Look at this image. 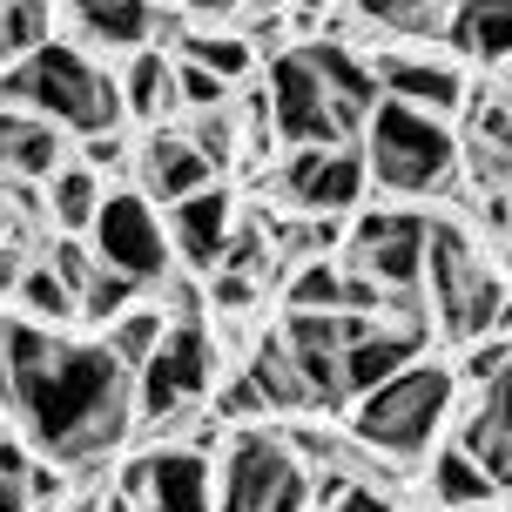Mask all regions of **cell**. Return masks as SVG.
Wrapping results in <instances>:
<instances>
[{"instance_id": "23", "label": "cell", "mask_w": 512, "mask_h": 512, "mask_svg": "<svg viewBox=\"0 0 512 512\" xmlns=\"http://www.w3.org/2000/svg\"><path fill=\"white\" fill-rule=\"evenodd\" d=\"M102 203H108L102 169H54L48 176V216L61 223V236H88Z\"/></svg>"}, {"instance_id": "6", "label": "cell", "mask_w": 512, "mask_h": 512, "mask_svg": "<svg viewBox=\"0 0 512 512\" xmlns=\"http://www.w3.org/2000/svg\"><path fill=\"white\" fill-rule=\"evenodd\" d=\"M310 506V465L297 445L270 432H243L223 459L216 512H304Z\"/></svg>"}, {"instance_id": "5", "label": "cell", "mask_w": 512, "mask_h": 512, "mask_svg": "<svg viewBox=\"0 0 512 512\" xmlns=\"http://www.w3.org/2000/svg\"><path fill=\"white\" fill-rule=\"evenodd\" d=\"M425 283H432V304L445 317L452 337H486L506 324V283L486 270L479 243L459 223H432V250H425Z\"/></svg>"}, {"instance_id": "30", "label": "cell", "mask_w": 512, "mask_h": 512, "mask_svg": "<svg viewBox=\"0 0 512 512\" xmlns=\"http://www.w3.org/2000/svg\"><path fill=\"white\" fill-rule=\"evenodd\" d=\"M176 88H182V108H196V115L230 108V81L216 75V68H203V61H189V54L176 61Z\"/></svg>"}, {"instance_id": "7", "label": "cell", "mask_w": 512, "mask_h": 512, "mask_svg": "<svg viewBox=\"0 0 512 512\" xmlns=\"http://www.w3.org/2000/svg\"><path fill=\"white\" fill-rule=\"evenodd\" d=\"M135 411L149 418V425H169L182 405H196L216 378V337L203 331V317H176L169 337L155 344V358L135 371Z\"/></svg>"}, {"instance_id": "25", "label": "cell", "mask_w": 512, "mask_h": 512, "mask_svg": "<svg viewBox=\"0 0 512 512\" xmlns=\"http://www.w3.org/2000/svg\"><path fill=\"white\" fill-rule=\"evenodd\" d=\"M169 324H176V317H169L162 304H135V310H122V317L102 331V344L128 364V371H142V364L155 358V344L169 337Z\"/></svg>"}, {"instance_id": "13", "label": "cell", "mask_w": 512, "mask_h": 512, "mask_svg": "<svg viewBox=\"0 0 512 512\" xmlns=\"http://www.w3.org/2000/svg\"><path fill=\"white\" fill-rule=\"evenodd\" d=\"M209 162L203 142L196 135H176V128H149V142H142V155H135V176H142V196H155V203H176V196H189V189H203L209 182Z\"/></svg>"}, {"instance_id": "1", "label": "cell", "mask_w": 512, "mask_h": 512, "mask_svg": "<svg viewBox=\"0 0 512 512\" xmlns=\"http://www.w3.org/2000/svg\"><path fill=\"white\" fill-rule=\"evenodd\" d=\"M0 398L61 465H95L135 425L128 364L108 344H61L41 324H0Z\"/></svg>"}, {"instance_id": "29", "label": "cell", "mask_w": 512, "mask_h": 512, "mask_svg": "<svg viewBox=\"0 0 512 512\" xmlns=\"http://www.w3.org/2000/svg\"><path fill=\"white\" fill-rule=\"evenodd\" d=\"M135 290H142V277H128V270H95V283H88V290H81V317H88V324H115V317H122L128 304H135Z\"/></svg>"}, {"instance_id": "16", "label": "cell", "mask_w": 512, "mask_h": 512, "mask_svg": "<svg viewBox=\"0 0 512 512\" xmlns=\"http://www.w3.org/2000/svg\"><path fill=\"white\" fill-rule=\"evenodd\" d=\"M378 81H384V95L418 102V108H432V115L465 108V75L452 68V61H411V54H391V61H378Z\"/></svg>"}, {"instance_id": "35", "label": "cell", "mask_w": 512, "mask_h": 512, "mask_svg": "<svg viewBox=\"0 0 512 512\" xmlns=\"http://www.w3.org/2000/svg\"><path fill=\"white\" fill-rule=\"evenodd\" d=\"M34 506V486H27V472H0V512H27Z\"/></svg>"}, {"instance_id": "12", "label": "cell", "mask_w": 512, "mask_h": 512, "mask_svg": "<svg viewBox=\"0 0 512 512\" xmlns=\"http://www.w3.org/2000/svg\"><path fill=\"white\" fill-rule=\"evenodd\" d=\"M230 236H236V216H230V189L223 182H203V189H189V196L169 203V243H176V256L196 277H209L223 263Z\"/></svg>"}, {"instance_id": "14", "label": "cell", "mask_w": 512, "mask_h": 512, "mask_svg": "<svg viewBox=\"0 0 512 512\" xmlns=\"http://www.w3.org/2000/svg\"><path fill=\"white\" fill-rule=\"evenodd\" d=\"M418 344H425V331L418 324H398V331H384V324H371V331L344 351V398H364V391H378L384 378H398L411 358H418Z\"/></svg>"}, {"instance_id": "27", "label": "cell", "mask_w": 512, "mask_h": 512, "mask_svg": "<svg viewBox=\"0 0 512 512\" xmlns=\"http://www.w3.org/2000/svg\"><path fill=\"white\" fill-rule=\"evenodd\" d=\"M14 297L27 304V317H48V324H61V317H75V310H81L75 283L61 277L54 263H41V270H27V277L14 283Z\"/></svg>"}, {"instance_id": "19", "label": "cell", "mask_w": 512, "mask_h": 512, "mask_svg": "<svg viewBox=\"0 0 512 512\" xmlns=\"http://www.w3.org/2000/svg\"><path fill=\"white\" fill-rule=\"evenodd\" d=\"M122 102L135 122H169V108H182V88H176V61H162L155 48H135V61H128L122 75Z\"/></svg>"}, {"instance_id": "20", "label": "cell", "mask_w": 512, "mask_h": 512, "mask_svg": "<svg viewBox=\"0 0 512 512\" xmlns=\"http://www.w3.org/2000/svg\"><path fill=\"white\" fill-rule=\"evenodd\" d=\"M492 499H499V479H492L465 445H445L432 459V506L465 512V506H492Z\"/></svg>"}, {"instance_id": "28", "label": "cell", "mask_w": 512, "mask_h": 512, "mask_svg": "<svg viewBox=\"0 0 512 512\" xmlns=\"http://www.w3.org/2000/svg\"><path fill=\"white\" fill-rule=\"evenodd\" d=\"M283 304L290 310H344V270L324 263V256H304L290 290H283Z\"/></svg>"}, {"instance_id": "3", "label": "cell", "mask_w": 512, "mask_h": 512, "mask_svg": "<svg viewBox=\"0 0 512 512\" xmlns=\"http://www.w3.org/2000/svg\"><path fill=\"white\" fill-rule=\"evenodd\" d=\"M364 162H371V176L391 189V196H432L452 182L459 169V135L445 128V115L418 102H398V95H384L371 108V122H364Z\"/></svg>"}, {"instance_id": "40", "label": "cell", "mask_w": 512, "mask_h": 512, "mask_svg": "<svg viewBox=\"0 0 512 512\" xmlns=\"http://www.w3.org/2000/svg\"><path fill=\"white\" fill-rule=\"evenodd\" d=\"M61 512H102V506H95V499H75V506H61Z\"/></svg>"}, {"instance_id": "33", "label": "cell", "mask_w": 512, "mask_h": 512, "mask_svg": "<svg viewBox=\"0 0 512 512\" xmlns=\"http://www.w3.org/2000/svg\"><path fill=\"white\" fill-rule=\"evenodd\" d=\"M196 142H203V155L216 162V169H223V162L236 155V128H230V108H209V115H203V128H196Z\"/></svg>"}, {"instance_id": "24", "label": "cell", "mask_w": 512, "mask_h": 512, "mask_svg": "<svg viewBox=\"0 0 512 512\" xmlns=\"http://www.w3.org/2000/svg\"><path fill=\"white\" fill-rule=\"evenodd\" d=\"M310 61H317V75H324V88H331L337 102H358V108H378L384 102L378 68H371V61H358L344 41H317V48H310Z\"/></svg>"}, {"instance_id": "32", "label": "cell", "mask_w": 512, "mask_h": 512, "mask_svg": "<svg viewBox=\"0 0 512 512\" xmlns=\"http://www.w3.org/2000/svg\"><path fill=\"white\" fill-rule=\"evenodd\" d=\"M216 270H243V277H263V270H270V236H263V223H256V230H236Z\"/></svg>"}, {"instance_id": "38", "label": "cell", "mask_w": 512, "mask_h": 512, "mask_svg": "<svg viewBox=\"0 0 512 512\" xmlns=\"http://www.w3.org/2000/svg\"><path fill=\"white\" fill-rule=\"evenodd\" d=\"M196 14H230V7H243V0H189ZM250 7H277V0H250Z\"/></svg>"}, {"instance_id": "26", "label": "cell", "mask_w": 512, "mask_h": 512, "mask_svg": "<svg viewBox=\"0 0 512 512\" xmlns=\"http://www.w3.org/2000/svg\"><path fill=\"white\" fill-rule=\"evenodd\" d=\"M176 48L189 54V61L216 68L223 81H243V75H250V61H256L250 34H209V27H196V34H176Z\"/></svg>"}, {"instance_id": "18", "label": "cell", "mask_w": 512, "mask_h": 512, "mask_svg": "<svg viewBox=\"0 0 512 512\" xmlns=\"http://www.w3.org/2000/svg\"><path fill=\"white\" fill-rule=\"evenodd\" d=\"M250 384L270 398V411H310L317 398H310V378H304V364H297V351H290V337L277 331H263V344H256V358H250Z\"/></svg>"}, {"instance_id": "39", "label": "cell", "mask_w": 512, "mask_h": 512, "mask_svg": "<svg viewBox=\"0 0 512 512\" xmlns=\"http://www.w3.org/2000/svg\"><path fill=\"white\" fill-rule=\"evenodd\" d=\"M7 54H14V41H7V14H0V61H7Z\"/></svg>"}, {"instance_id": "37", "label": "cell", "mask_w": 512, "mask_h": 512, "mask_svg": "<svg viewBox=\"0 0 512 512\" xmlns=\"http://www.w3.org/2000/svg\"><path fill=\"white\" fill-rule=\"evenodd\" d=\"M27 486H34V499H54V492H61V472H54V465H34Z\"/></svg>"}, {"instance_id": "22", "label": "cell", "mask_w": 512, "mask_h": 512, "mask_svg": "<svg viewBox=\"0 0 512 512\" xmlns=\"http://www.w3.org/2000/svg\"><path fill=\"white\" fill-rule=\"evenodd\" d=\"M88 41L102 48H142V34L155 27V0H68Z\"/></svg>"}, {"instance_id": "15", "label": "cell", "mask_w": 512, "mask_h": 512, "mask_svg": "<svg viewBox=\"0 0 512 512\" xmlns=\"http://www.w3.org/2000/svg\"><path fill=\"white\" fill-rule=\"evenodd\" d=\"M54 162H61V142H54L48 115L0 102V182H7V176L41 182V176H54Z\"/></svg>"}, {"instance_id": "17", "label": "cell", "mask_w": 512, "mask_h": 512, "mask_svg": "<svg viewBox=\"0 0 512 512\" xmlns=\"http://www.w3.org/2000/svg\"><path fill=\"white\" fill-rule=\"evenodd\" d=\"M445 34L465 61L499 68V61H512V0H459L445 14Z\"/></svg>"}, {"instance_id": "31", "label": "cell", "mask_w": 512, "mask_h": 512, "mask_svg": "<svg viewBox=\"0 0 512 512\" xmlns=\"http://www.w3.org/2000/svg\"><path fill=\"white\" fill-rule=\"evenodd\" d=\"M506 364H512V344H506V337H492V331H486V337H472V344H465V378L479 384V391H486V384L499 378Z\"/></svg>"}, {"instance_id": "10", "label": "cell", "mask_w": 512, "mask_h": 512, "mask_svg": "<svg viewBox=\"0 0 512 512\" xmlns=\"http://www.w3.org/2000/svg\"><path fill=\"white\" fill-rule=\"evenodd\" d=\"M88 243H95V256H102L108 270H128V277L142 283H162L169 277V230L155 223V203L142 196V189H108L102 216H95V230H88Z\"/></svg>"}, {"instance_id": "4", "label": "cell", "mask_w": 512, "mask_h": 512, "mask_svg": "<svg viewBox=\"0 0 512 512\" xmlns=\"http://www.w3.org/2000/svg\"><path fill=\"white\" fill-rule=\"evenodd\" d=\"M452 391L459 378L445 364H418L411 358L398 378H384L378 391H364L358 411H351V432H358L364 452H391V459H418L438 438L445 411H452Z\"/></svg>"}, {"instance_id": "34", "label": "cell", "mask_w": 512, "mask_h": 512, "mask_svg": "<svg viewBox=\"0 0 512 512\" xmlns=\"http://www.w3.org/2000/svg\"><path fill=\"white\" fill-rule=\"evenodd\" d=\"M479 411H486V418L499 425V432H512V364H506V371H499V378L486 384V391H479Z\"/></svg>"}, {"instance_id": "8", "label": "cell", "mask_w": 512, "mask_h": 512, "mask_svg": "<svg viewBox=\"0 0 512 512\" xmlns=\"http://www.w3.org/2000/svg\"><path fill=\"white\" fill-rule=\"evenodd\" d=\"M364 176H371L364 142H297L277 182H283V203L290 209H304V216H344V209H358Z\"/></svg>"}, {"instance_id": "9", "label": "cell", "mask_w": 512, "mask_h": 512, "mask_svg": "<svg viewBox=\"0 0 512 512\" xmlns=\"http://www.w3.org/2000/svg\"><path fill=\"white\" fill-rule=\"evenodd\" d=\"M425 250H432V216H418V209H371L351 230L344 270H364L384 290H418L425 283Z\"/></svg>"}, {"instance_id": "21", "label": "cell", "mask_w": 512, "mask_h": 512, "mask_svg": "<svg viewBox=\"0 0 512 512\" xmlns=\"http://www.w3.org/2000/svg\"><path fill=\"white\" fill-rule=\"evenodd\" d=\"M465 169H472V182H479L486 196H506L512 189V115L479 108L472 142H465Z\"/></svg>"}, {"instance_id": "11", "label": "cell", "mask_w": 512, "mask_h": 512, "mask_svg": "<svg viewBox=\"0 0 512 512\" xmlns=\"http://www.w3.org/2000/svg\"><path fill=\"white\" fill-rule=\"evenodd\" d=\"M122 492L142 512H216L209 506V459L196 445H162L122 472Z\"/></svg>"}, {"instance_id": "36", "label": "cell", "mask_w": 512, "mask_h": 512, "mask_svg": "<svg viewBox=\"0 0 512 512\" xmlns=\"http://www.w3.org/2000/svg\"><path fill=\"white\" fill-rule=\"evenodd\" d=\"M128 155H122V142H115V128L108 135H88V169H122Z\"/></svg>"}, {"instance_id": "41", "label": "cell", "mask_w": 512, "mask_h": 512, "mask_svg": "<svg viewBox=\"0 0 512 512\" xmlns=\"http://www.w3.org/2000/svg\"><path fill=\"white\" fill-rule=\"evenodd\" d=\"M438 512H445V506H438ZM465 512H492V506H465Z\"/></svg>"}, {"instance_id": "2", "label": "cell", "mask_w": 512, "mask_h": 512, "mask_svg": "<svg viewBox=\"0 0 512 512\" xmlns=\"http://www.w3.org/2000/svg\"><path fill=\"white\" fill-rule=\"evenodd\" d=\"M0 102L34 108V115H48L54 128H75V135H108V128L128 115L122 81H108L102 68L81 48H68V41L27 48L21 68L0 75Z\"/></svg>"}]
</instances>
